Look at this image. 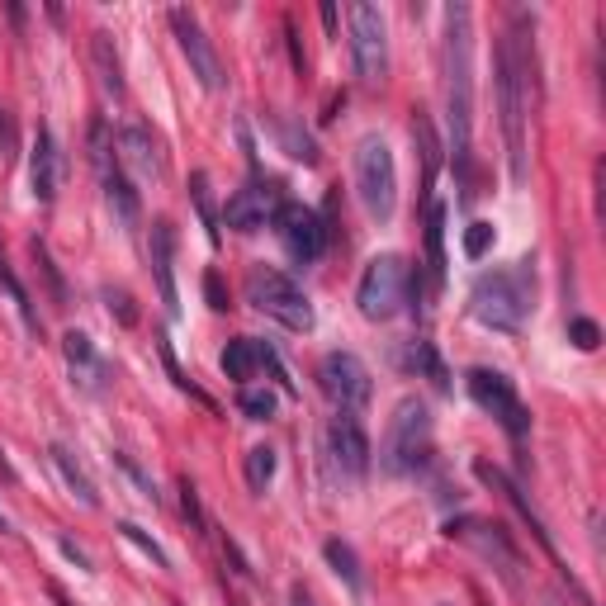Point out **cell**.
Listing matches in <instances>:
<instances>
[{
	"label": "cell",
	"instance_id": "obj_29",
	"mask_svg": "<svg viewBox=\"0 0 606 606\" xmlns=\"http://www.w3.org/2000/svg\"><path fill=\"white\" fill-rule=\"evenodd\" d=\"M322 554H327V564H332V569L346 578V588H351V592L365 588V578H360V564H356V550H351L346 540H327V545H322Z\"/></svg>",
	"mask_w": 606,
	"mask_h": 606
},
{
	"label": "cell",
	"instance_id": "obj_4",
	"mask_svg": "<svg viewBox=\"0 0 606 606\" xmlns=\"http://www.w3.org/2000/svg\"><path fill=\"white\" fill-rule=\"evenodd\" d=\"M431 460V412L422 398H403L389 417L384 446H379V469L389 479H408Z\"/></svg>",
	"mask_w": 606,
	"mask_h": 606
},
{
	"label": "cell",
	"instance_id": "obj_1",
	"mask_svg": "<svg viewBox=\"0 0 606 606\" xmlns=\"http://www.w3.org/2000/svg\"><path fill=\"white\" fill-rule=\"evenodd\" d=\"M493 81H498V114L502 138H507V171L512 185H526V114H531V15L517 10L512 29L502 34L493 57Z\"/></svg>",
	"mask_w": 606,
	"mask_h": 606
},
{
	"label": "cell",
	"instance_id": "obj_31",
	"mask_svg": "<svg viewBox=\"0 0 606 606\" xmlns=\"http://www.w3.org/2000/svg\"><path fill=\"white\" fill-rule=\"evenodd\" d=\"M190 199H195L199 218H204V228H209V242L218 247V214H214V195H209V176H204V171L190 176Z\"/></svg>",
	"mask_w": 606,
	"mask_h": 606
},
{
	"label": "cell",
	"instance_id": "obj_13",
	"mask_svg": "<svg viewBox=\"0 0 606 606\" xmlns=\"http://www.w3.org/2000/svg\"><path fill=\"white\" fill-rule=\"evenodd\" d=\"M270 228L280 232V247L299 261V266H308V261H318L322 251H327V223H322L318 209H308V204H294V199H285V209L275 214V223Z\"/></svg>",
	"mask_w": 606,
	"mask_h": 606
},
{
	"label": "cell",
	"instance_id": "obj_14",
	"mask_svg": "<svg viewBox=\"0 0 606 606\" xmlns=\"http://www.w3.org/2000/svg\"><path fill=\"white\" fill-rule=\"evenodd\" d=\"M171 29H176L180 53H185V62H190V76H195L204 90H223L228 72H223V62H218L214 43H209V34H204V24H199L185 5H176V10H171Z\"/></svg>",
	"mask_w": 606,
	"mask_h": 606
},
{
	"label": "cell",
	"instance_id": "obj_11",
	"mask_svg": "<svg viewBox=\"0 0 606 606\" xmlns=\"http://www.w3.org/2000/svg\"><path fill=\"white\" fill-rule=\"evenodd\" d=\"M318 384H322V393L337 403V412H360L370 398H375L370 365H365L356 351H327L318 365Z\"/></svg>",
	"mask_w": 606,
	"mask_h": 606
},
{
	"label": "cell",
	"instance_id": "obj_8",
	"mask_svg": "<svg viewBox=\"0 0 606 606\" xmlns=\"http://www.w3.org/2000/svg\"><path fill=\"white\" fill-rule=\"evenodd\" d=\"M346 19H351V62H356L360 86L379 90L384 76H389V29H384V15H379L375 5L356 0L346 10Z\"/></svg>",
	"mask_w": 606,
	"mask_h": 606
},
{
	"label": "cell",
	"instance_id": "obj_37",
	"mask_svg": "<svg viewBox=\"0 0 606 606\" xmlns=\"http://www.w3.org/2000/svg\"><path fill=\"white\" fill-rule=\"evenodd\" d=\"M569 341L578 346V351H597V346H602V327H597L592 318H573L569 322Z\"/></svg>",
	"mask_w": 606,
	"mask_h": 606
},
{
	"label": "cell",
	"instance_id": "obj_15",
	"mask_svg": "<svg viewBox=\"0 0 606 606\" xmlns=\"http://www.w3.org/2000/svg\"><path fill=\"white\" fill-rule=\"evenodd\" d=\"M327 455H332V464H337L351 483H360L370 474V455H375V450H370V436H365L356 412H337V417L327 422Z\"/></svg>",
	"mask_w": 606,
	"mask_h": 606
},
{
	"label": "cell",
	"instance_id": "obj_24",
	"mask_svg": "<svg viewBox=\"0 0 606 606\" xmlns=\"http://www.w3.org/2000/svg\"><path fill=\"white\" fill-rule=\"evenodd\" d=\"M53 464H57V474L67 479V488H72L76 498L86 502V507H100V488H95V479H90V469L81 460H76L67 446H53Z\"/></svg>",
	"mask_w": 606,
	"mask_h": 606
},
{
	"label": "cell",
	"instance_id": "obj_39",
	"mask_svg": "<svg viewBox=\"0 0 606 606\" xmlns=\"http://www.w3.org/2000/svg\"><path fill=\"white\" fill-rule=\"evenodd\" d=\"M105 299H109V313H119V322H124V327H133V322H138V308H133V299H128L124 289H105Z\"/></svg>",
	"mask_w": 606,
	"mask_h": 606
},
{
	"label": "cell",
	"instance_id": "obj_38",
	"mask_svg": "<svg viewBox=\"0 0 606 606\" xmlns=\"http://www.w3.org/2000/svg\"><path fill=\"white\" fill-rule=\"evenodd\" d=\"M19 157V128H15V114L0 109V161H15Z\"/></svg>",
	"mask_w": 606,
	"mask_h": 606
},
{
	"label": "cell",
	"instance_id": "obj_3",
	"mask_svg": "<svg viewBox=\"0 0 606 606\" xmlns=\"http://www.w3.org/2000/svg\"><path fill=\"white\" fill-rule=\"evenodd\" d=\"M535 308V261L521 256L502 270H483L469 289V313L493 332H521Z\"/></svg>",
	"mask_w": 606,
	"mask_h": 606
},
{
	"label": "cell",
	"instance_id": "obj_10",
	"mask_svg": "<svg viewBox=\"0 0 606 606\" xmlns=\"http://www.w3.org/2000/svg\"><path fill=\"white\" fill-rule=\"evenodd\" d=\"M90 161H95V171H100V185H105V199L109 209L119 214V223H138V214H143V199H138V190H133V180H128L124 161L114 157V143H109V128L105 119H95L90 124Z\"/></svg>",
	"mask_w": 606,
	"mask_h": 606
},
{
	"label": "cell",
	"instance_id": "obj_23",
	"mask_svg": "<svg viewBox=\"0 0 606 606\" xmlns=\"http://www.w3.org/2000/svg\"><path fill=\"white\" fill-rule=\"evenodd\" d=\"M427 266H431V280L446 285V204L441 199L427 204Z\"/></svg>",
	"mask_w": 606,
	"mask_h": 606
},
{
	"label": "cell",
	"instance_id": "obj_32",
	"mask_svg": "<svg viewBox=\"0 0 606 606\" xmlns=\"http://www.w3.org/2000/svg\"><path fill=\"white\" fill-rule=\"evenodd\" d=\"M34 266H38V275L48 280V299H53V308H67V285H62V275H57V266H53V256H48V247L34 237Z\"/></svg>",
	"mask_w": 606,
	"mask_h": 606
},
{
	"label": "cell",
	"instance_id": "obj_22",
	"mask_svg": "<svg viewBox=\"0 0 606 606\" xmlns=\"http://www.w3.org/2000/svg\"><path fill=\"white\" fill-rule=\"evenodd\" d=\"M90 57H95V72H100V86H105V95H124V67H119V48H114V38L105 34V29H95L90 34Z\"/></svg>",
	"mask_w": 606,
	"mask_h": 606
},
{
	"label": "cell",
	"instance_id": "obj_25",
	"mask_svg": "<svg viewBox=\"0 0 606 606\" xmlns=\"http://www.w3.org/2000/svg\"><path fill=\"white\" fill-rule=\"evenodd\" d=\"M256 370H261V341H251V337L228 341V351H223V375L237 379V384L247 389L251 379H256Z\"/></svg>",
	"mask_w": 606,
	"mask_h": 606
},
{
	"label": "cell",
	"instance_id": "obj_35",
	"mask_svg": "<svg viewBox=\"0 0 606 606\" xmlns=\"http://www.w3.org/2000/svg\"><path fill=\"white\" fill-rule=\"evenodd\" d=\"M119 531L128 535V540H133V545H138V550L147 554V559H152V564H157V569H171V559H166V550H161L157 540H152V535L143 531V526H138V521H124V526H119Z\"/></svg>",
	"mask_w": 606,
	"mask_h": 606
},
{
	"label": "cell",
	"instance_id": "obj_18",
	"mask_svg": "<svg viewBox=\"0 0 606 606\" xmlns=\"http://www.w3.org/2000/svg\"><path fill=\"white\" fill-rule=\"evenodd\" d=\"M62 356H67V370H72L76 389L81 393H105L109 365L100 360V351H95V341H90L86 332H67V337H62Z\"/></svg>",
	"mask_w": 606,
	"mask_h": 606
},
{
	"label": "cell",
	"instance_id": "obj_20",
	"mask_svg": "<svg viewBox=\"0 0 606 606\" xmlns=\"http://www.w3.org/2000/svg\"><path fill=\"white\" fill-rule=\"evenodd\" d=\"M176 228L161 218V223H152V275H157V294L161 303H166V313L171 318H180V294H176Z\"/></svg>",
	"mask_w": 606,
	"mask_h": 606
},
{
	"label": "cell",
	"instance_id": "obj_28",
	"mask_svg": "<svg viewBox=\"0 0 606 606\" xmlns=\"http://www.w3.org/2000/svg\"><path fill=\"white\" fill-rule=\"evenodd\" d=\"M275 138H280V147H285L294 161H303V166H313V161H318V143H313L294 119H280V124H275Z\"/></svg>",
	"mask_w": 606,
	"mask_h": 606
},
{
	"label": "cell",
	"instance_id": "obj_12",
	"mask_svg": "<svg viewBox=\"0 0 606 606\" xmlns=\"http://www.w3.org/2000/svg\"><path fill=\"white\" fill-rule=\"evenodd\" d=\"M285 209V185L270 176H251L242 190H232L223 204V223L232 232H261L275 223V214Z\"/></svg>",
	"mask_w": 606,
	"mask_h": 606
},
{
	"label": "cell",
	"instance_id": "obj_26",
	"mask_svg": "<svg viewBox=\"0 0 606 606\" xmlns=\"http://www.w3.org/2000/svg\"><path fill=\"white\" fill-rule=\"evenodd\" d=\"M0 289H5V294H10V303L19 308L24 327H29V332L38 337V332H43V322H38V313H34V299H29V289L19 285V275L10 270V261H5V256H0Z\"/></svg>",
	"mask_w": 606,
	"mask_h": 606
},
{
	"label": "cell",
	"instance_id": "obj_41",
	"mask_svg": "<svg viewBox=\"0 0 606 606\" xmlns=\"http://www.w3.org/2000/svg\"><path fill=\"white\" fill-rule=\"evenodd\" d=\"M204 289H209V308H218V313H223V308H228V299H223V289H218V280H214V275L204 280Z\"/></svg>",
	"mask_w": 606,
	"mask_h": 606
},
{
	"label": "cell",
	"instance_id": "obj_27",
	"mask_svg": "<svg viewBox=\"0 0 606 606\" xmlns=\"http://www.w3.org/2000/svg\"><path fill=\"white\" fill-rule=\"evenodd\" d=\"M408 360H412V370H422V375L431 379V389H441L446 393L450 389V375H446V360L436 356V346L431 341H412V351H408Z\"/></svg>",
	"mask_w": 606,
	"mask_h": 606
},
{
	"label": "cell",
	"instance_id": "obj_21",
	"mask_svg": "<svg viewBox=\"0 0 606 606\" xmlns=\"http://www.w3.org/2000/svg\"><path fill=\"white\" fill-rule=\"evenodd\" d=\"M474 474H479V479L488 483V488H498L502 498L512 502V507H517V517L526 521V526H531V535H535V540H540V550H545V554H550V559H554V540H550V531H545V521H540V517H535V512H531V502L521 498V483H512V479H507V474H502V469H498V464H488V460H479V464H474Z\"/></svg>",
	"mask_w": 606,
	"mask_h": 606
},
{
	"label": "cell",
	"instance_id": "obj_9",
	"mask_svg": "<svg viewBox=\"0 0 606 606\" xmlns=\"http://www.w3.org/2000/svg\"><path fill=\"white\" fill-rule=\"evenodd\" d=\"M464 389H469V398L479 403L488 417H498L502 431L512 436V441H521L526 431H531V412L521 408L517 398V384L502 375V370H488V365H474L469 375H464Z\"/></svg>",
	"mask_w": 606,
	"mask_h": 606
},
{
	"label": "cell",
	"instance_id": "obj_33",
	"mask_svg": "<svg viewBox=\"0 0 606 606\" xmlns=\"http://www.w3.org/2000/svg\"><path fill=\"white\" fill-rule=\"evenodd\" d=\"M275 403H280V398H275V389H242V398H237V408L247 412L251 422H270V417H275Z\"/></svg>",
	"mask_w": 606,
	"mask_h": 606
},
{
	"label": "cell",
	"instance_id": "obj_19",
	"mask_svg": "<svg viewBox=\"0 0 606 606\" xmlns=\"http://www.w3.org/2000/svg\"><path fill=\"white\" fill-rule=\"evenodd\" d=\"M29 185H34V199L38 204H53L57 199V185H62V147L48 128L34 133V152H29Z\"/></svg>",
	"mask_w": 606,
	"mask_h": 606
},
{
	"label": "cell",
	"instance_id": "obj_16",
	"mask_svg": "<svg viewBox=\"0 0 606 606\" xmlns=\"http://www.w3.org/2000/svg\"><path fill=\"white\" fill-rule=\"evenodd\" d=\"M446 535H450V540H464V545H474L483 559H498V569L507 573V578H517L521 559H517V550H512V540H507V531H502L498 521L460 517V521H450Z\"/></svg>",
	"mask_w": 606,
	"mask_h": 606
},
{
	"label": "cell",
	"instance_id": "obj_43",
	"mask_svg": "<svg viewBox=\"0 0 606 606\" xmlns=\"http://www.w3.org/2000/svg\"><path fill=\"white\" fill-rule=\"evenodd\" d=\"M0 531H10V521H5V512H0Z\"/></svg>",
	"mask_w": 606,
	"mask_h": 606
},
{
	"label": "cell",
	"instance_id": "obj_36",
	"mask_svg": "<svg viewBox=\"0 0 606 606\" xmlns=\"http://www.w3.org/2000/svg\"><path fill=\"white\" fill-rule=\"evenodd\" d=\"M180 512H185V521H190L199 535L209 531V517H204V507H199V488L190 479H180Z\"/></svg>",
	"mask_w": 606,
	"mask_h": 606
},
{
	"label": "cell",
	"instance_id": "obj_42",
	"mask_svg": "<svg viewBox=\"0 0 606 606\" xmlns=\"http://www.w3.org/2000/svg\"><path fill=\"white\" fill-rule=\"evenodd\" d=\"M62 550H67V559H76V569H90V564H86V554L76 550L72 540H62Z\"/></svg>",
	"mask_w": 606,
	"mask_h": 606
},
{
	"label": "cell",
	"instance_id": "obj_17",
	"mask_svg": "<svg viewBox=\"0 0 606 606\" xmlns=\"http://www.w3.org/2000/svg\"><path fill=\"white\" fill-rule=\"evenodd\" d=\"M119 161H124V171H138L143 180L166 176V152H161L157 133L147 124H128L124 133H119Z\"/></svg>",
	"mask_w": 606,
	"mask_h": 606
},
{
	"label": "cell",
	"instance_id": "obj_5",
	"mask_svg": "<svg viewBox=\"0 0 606 606\" xmlns=\"http://www.w3.org/2000/svg\"><path fill=\"white\" fill-rule=\"evenodd\" d=\"M356 195L375 223H389L398 214V166L379 133H365L356 143Z\"/></svg>",
	"mask_w": 606,
	"mask_h": 606
},
{
	"label": "cell",
	"instance_id": "obj_2",
	"mask_svg": "<svg viewBox=\"0 0 606 606\" xmlns=\"http://www.w3.org/2000/svg\"><path fill=\"white\" fill-rule=\"evenodd\" d=\"M446 114L455 171L469 185V138H474V10L446 5Z\"/></svg>",
	"mask_w": 606,
	"mask_h": 606
},
{
	"label": "cell",
	"instance_id": "obj_40",
	"mask_svg": "<svg viewBox=\"0 0 606 606\" xmlns=\"http://www.w3.org/2000/svg\"><path fill=\"white\" fill-rule=\"evenodd\" d=\"M114 460H119V469H124L128 479H133V483H138V488H143V498H147V502H157V483L147 479V474H143V469H138V464L128 460V455H114Z\"/></svg>",
	"mask_w": 606,
	"mask_h": 606
},
{
	"label": "cell",
	"instance_id": "obj_44",
	"mask_svg": "<svg viewBox=\"0 0 606 606\" xmlns=\"http://www.w3.org/2000/svg\"><path fill=\"white\" fill-rule=\"evenodd\" d=\"M57 606H72V602H67V597H62V592H57Z\"/></svg>",
	"mask_w": 606,
	"mask_h": 606
},
{
	"label": "cell",
	"instance_id": "obj_34",
	"mask_svg": "<svg viewBox=\"0 0 606 606\" xmlns=\"http://www.w3.org/2000/svg\"><path fill=\"white\" fill-rule=\"evenodd\" d=\"M493 237H498V232H493V223L474 218V223L464 228V256H469V261H483V256L493 251Z\"/></svg>",
	"mask_w": 606,
	"mask_h": 606
},
{
	"label": "cell",
	"instance_id": "obj_7",
	"mask_svg": "<svg viewBox=\"0 0 606 606\" xmlns=\"http://www.w3.org/2000/svg\"><path fill=\"white\" fill-rule=\"evenodd\" d=\"M247 303L270 322H280L289 332H313V303L285 270L275 266H251L247 270Z\"/></svg>",
	"mask_w": 606,
	"mask_h": 606
},
{
	"label": "cell",
	"instance_id": "obj_6",
	"mask_svg": "<svg viewBox=\"0 0 606 606\" xmlns=\"http://www.w3.org/2000/svg\"><path fill=\"white\" fill-rule=\"evenodd\" d=\"M412 289H417V275H412V266L403 261V256L384 251V256H375L370 266L360 270L356 303H360V313H365L370 322H389L393 313H403V308H408Z\"/></svg>",
	"mask_w": 606,
	"mask_h": 606
},
{
	"label": "cell",
	"instance_id": "obj_30",
	"mask_svg": "<svg viewBox=\"0 0 606 606\" xmlns=\"http://www.w3.org/2000/svg\"><path fill=\"white\" fill-rule=\"evenodd\" d=\"M275 479V450L270 446H251L247 450V488L251 493H266Z\"/></svg>",
	"mask_w": 606,
	"mask_h": 606
}]
</instances>
